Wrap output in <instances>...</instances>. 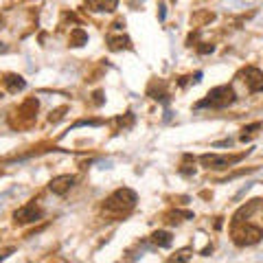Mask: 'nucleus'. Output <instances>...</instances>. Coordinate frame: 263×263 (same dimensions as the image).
Returning a JSON list of instances; mask_svg holds the SVG:
<instances>
[{
	"instance_id": "nucleus-1",
	"label": "nucleus",
	"mask_w": 263,
	"mask_h": 263,
	"mask_svg": "<svg viewBox=\"0 0 263 263\" xmlns=\"http://www.w3.org/2000/svg\"><path fill=\"white\" fill-rule=\"evenodd\" d=\"M134 204H136V193L132 191V188H118V191H114L112 195L105 200L103 210L105 213L121 215V213H127Z\"/></svg>"
},
{
	"instance_id": "nucleus-2",
	"label": "nucleus",
	"mask_w": 263,
	"mask_h": 263,
	"mask_svg": "<svg viewBox=\"0 0 263 263\" xmlns=\"http://www.w3.org/2000/svg\"><path fill=\"white\" fill-rule=\"evenodd\" d=\"M235 90L230 86H217L206 94V99H202L195 108H226V105L235 103Z\"/></svg>"
},
{
	"instance_id": "nucleus-3",
	"label": "nucleus",
	"mask_w": 263,
	"mask_h": 263,
	"mask_svg": "<svg viewBox=\"0 0 263 263\" xmlns=\"http://www.w3.org/2000/svg\"><path fill=\"white\" fill-rule=\"evenodd\" d=\"M263 237V230L259 226H252V224H245L241 230H235V244L237 245H252L257 244Z\"/></svg>"
},
{
	"instance_id": "nucleus-4",
	"label": "nucleus",
	"mask_w": 263,
	"mask_h": 263,
	"mask_svg": "<svg viewBox=\"0 0 263 263\" xmlns=\"http://www.w3.org/2000/svg\"><path fill=\"white\" fill-rule=\"evenodd\" d=\"M200 160H202V165L208 167V169H228L230 165L241 160V153L239 156H215V153H204Z\"/></svg>"
},
{
	"instance_id": "nucleus-5",
	"label": "nucleus",
	"mask_w": 263,
	"mask_h": 263,
	"mask_svg": "<svg viewBox=\"0 0 263 263\" xmlns=\"http://www.w3.org/2000/svg\"><path fill=\"white\" fill-rule=\"evenodd\" d=\"M39 217H42V210H39L35 204H26V206H22V208H18L16 213H13L16 224H31V222H38Z\"/></svg>"
},
{
	"instance_id": "nucleus-6",
	"label": "nucleus",
	"mask_w": 263,
	"mask_h": 263,
	"mask_svg": "<svg viewBox=\"0 0 263 263\" xmlns=\"http://www.w3.org/2000/svg\"><path fill=\"white\" fill-rule=\"evenodd\" d=\"M241 75H244V81L248 83V90H250V92H259V90H263V73H261L259 68L250 66V68H245Z\"/></svg>"
},
{
	"instance_id": "nucleus-7",
	"label": "nucleus",
	"mask_w": 263,
	"mask_h": 263,
	"mask_svg": "<svg viewBox=\"0 0 263 263\" xmlns=\"http://www.w3.org/2000/svg\"><path fill=\"white\" fill-rule=\"evenodd\" d=\"M73 184H75V175H59V178H53V182L48 187H51V191L55 195H64L66 191H70Z\"/></svg>"
},
{
	"instance_id": "nucleus-8",
	"label": "nucleus",
	"mask_w": 263,
	"mask_h": 263,
	"mask_svg": "<svg viewBox=\"0 0 263 263\" xmlns=\"http://www.w3.org/2000/svg\"><path fill=\"white\" fill-rule=\"evenodd\" d=\"M86 4L92 11H114L118 0H86Z\"/></svg>"
},
{
	"instance_id": "nucleus-9",
	"label": "nucleus",
	"mask_w": 263,
	"mask_h": 263,
	"mask_svg": "<svg viewBox=\"0 0 263 263\" xmlns=\"http://www.w3.org/2000/svg\"><path fill=\"white\" fill-rule=\"evenodd\" d=\"M4 86L9 88V92H18V90H24L26 81L20 75H7V77H4Z\"/></svg>"
},
{
	"instance_id": "nucleus-10",
	"label": "nucleus",
	"mask_w": 263,
	"mask_h": 263,
	"mask_svg": "<svg viewBox=\"0 0 263 263\" xmlns=\"http://www.w3.org/2000/svg\"><path fill=\"white\" fill-rule=\"evenodd\" d=\"M151 241L158 245V248H169L171 245V232H167V230H158V232H153V237H151Z\"/></svg>"
},
{
	"instance_id": "nucleus-11",
	"label": "nucleus",
	"mask_w": 263,
	"mask_h": 263,
	"mask_svg": "<svg viewBox=\"0 0 263 263\" xmlns=\"http://www.w3.org/2000/svg\"><path fill=\"white\" fill-rule=\"evenodd\" d=\"M86 42H88V35L83 29H75L73 33H70V44H73V46H81V44H86Z\"/></svg>"
},
{
	"instance_id": "nucleus-12",
	"label": "nucleus",
	"mask_w": 263,
	"mask_h": 263,
	"mask_svg": "<svg viewBox=\"0 0 263 263\" xmlns=\"http://www.w3.org/2000/svg\"><path fill=\"white\" fill-rule=\"evenodd\" d=\"M110 42V48H112V51H118V48H123V46H130V39L127 38H110L108 39Z\"/></svg>"
},
{
	"instance_id": "nucleus-13",
	"label": "nucleus",
	"mask_w": 263,
	"mask_h": 263,
	"mask_svg": "<svg viewBox=\"0 0 263 263\" xmlns=\"http://www.w3.org/2000/svg\"><path fill=\"white\" fill-rule=\"evenodd\" d=\"M257 130H261V123H252V125L244 127V134H254Z\"/></svg>"
},
{
	"instance_id": "nucleus-14",
	"label": "nucleus",
	"mask_w": 263,
	"mask_h": 263,
	"mask_svg": "<svg viewBox=\"0 0 263 263\" xmlns=\"http://www.w3.org/2000/svg\"><path fill=\"white\" fill-rule=\"evenodd\" d=\"M7 51V44H0V53H4Z\"/></svg>"
},
{
	"instance_id": "nucleus-15",
	"label": "nucleus",
	"mask_w": 263,
	"mask_h": 263,
	"mask_svg": "<svg viewBox=\"0 0 263 263\" xmlns=\"http://www.w3.org/2000/svg\"><path fill=\"white\" fill-rule=\"evenodd\" d=\"M0 26H2V18H0Z\"/></svg>"
}]
</instances>
